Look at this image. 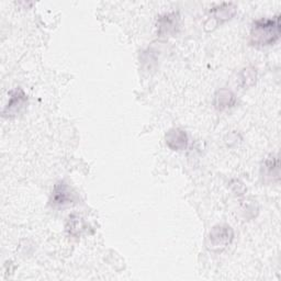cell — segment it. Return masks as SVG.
Wrapping results in <instances>:
<instances>
[{"label":"cell","mask_w":281,"mask_h":281,"mask_svg":"<svg viewBox=\"0 0 281 281\" xmlns=\"http://www.w3.org/2000/svg\"><path fill=\"white\" fill-rule=\"evenodd\" d=\"M280 36V17L260 19L253 23L251 30V44L256 46L270 45Z\"/></svg>","instance_id":"1"},{"label":"cell","mask_w":281,"mask_h":281,"mask_svg":"<svg viewBox=\"0 0 281 281\" xmlns=\"http://www.w3.org/2000/svg\"><path fill=\"white\" fill-rule=\"evenodd\" d=\"M68 193L69 192L66 190V186L64 185L56 186L55 191H54V204H58V205L65 204V201H67L69 198Z\"/></svg>","instance_id":"7"},{"label":"cell","mask_w":281,"mask_h":281,"mask_svg":"<svg viewBox=\"0 0 281 281\" xmlns=\"http://www.w3.org/2000/svg\"><path fill=\"white\" fill-rule=\"evenodd\" d=\"M234 96L233 93L229 90H220L217 92V95L215 97V106L218 109H224L228 107H232V105L234 104Z\"/></svg>","instance_id":"6"},{"label":"cell","mask_w":281,"mask_h":281,"mask_svg":"<svg viewBox=\"0 0 281 281\" xmlns=\"http://www.w3.org/2000/svg\"><path fill=\"white\" fill-rule=\"evenodd\" d=\"M166 143L174 151H183L188 145V136L180 129H171L166 134Z\"/></svg>","instance_id":"3"},{"label":"cell","mask_w":281,"mask_h":281,"mask_svg":"<svg viewBox=\"0 0 281 281\" xmlns=\"http://www.w3.org/2000/svg\"><path fill=\"white\" fill-rule=\"evenodd\" d=\"M26 100H27L26 95L23 93V91L21 89L15 90L5 109L4 114H7V113L12 114V113H15L17 111H19V109L23 106V104L26 103Z\"/></svg>","instance_id":"4"},{"label":"cell","mask_w":281,"mask_h":281,"mask_svg":"<svg viewBox=\"0 0 281 281\" xmlns=\"http://www.w3.org/2000/svg\"><path fill=\"white\" fill-rule=\"evenodd\" d=\"M235 6L233 4H222L213 9H211V13L217 20H228L235 13Z\"/></svg>","instance_id":"5"},{"label":"cell","mask_w":281,"mask_h":281,"mask_svg":"<svg viewBox=\"0 0 281 281\" xmlns=\"http://www.w3.org/2000/svg\"><path fill=\"white\" fill-rule=\"evenodd\" d=\"M233 236V231L230 226H215L208 236V248L213 249V251L222 249L231 243Z\"/></svg>","instance_id":"2"}]
</instances>
